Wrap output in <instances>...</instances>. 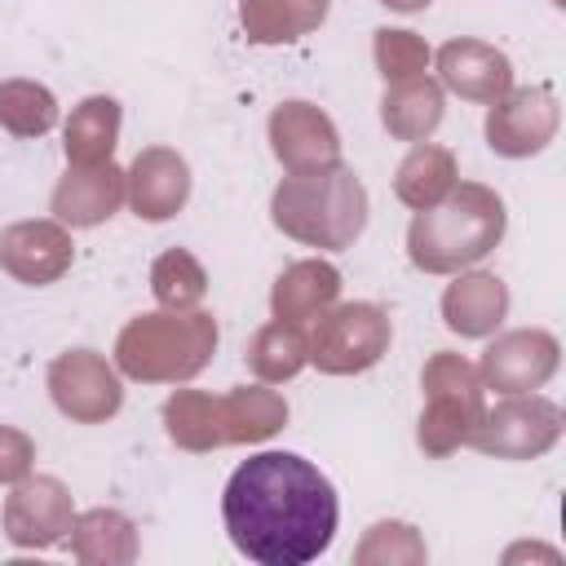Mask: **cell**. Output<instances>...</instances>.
<instances>
[{"label":"cell","mask_w":566,"mask_h":566,"mask_svg":"<svg viewBox=\"0 0 566 566\" xmlns=\"http://www.w3.org/2000/svg\"><path fill=\"white\" fill-rule=\"evenodd\" d=\"M438 119H442V93H438V84H429V80L416 75V80H398L385 93V128L389 133L416 142V137L433 133Z\"/></svg>","instance_id":"cell-22"},{"label":"cell","mask_w":566,"mask_h":566,"mask_svg":"<svg viewBox=\"0 0 566 566\" xmlns=\"http://www.w3.org/2000/svg\"><path fill=\"white\" fill-rule=\"evenodd\" d=\"M305 358H310V345H305L301 327L283 323V318L261 327L252 349H248V363H252V371L261 380H287V376H296L305 367Z\"/></svg>","instance_id":"cell-24"},{"label":"cell","mask_w":566,"mask_h":566,"mask_svg":"<svg viewBox=\"0 0 566 566\" xmlns=\"http://www.w3.org/2000/svg\"><path fill=\"white\" fill-rule=\"evenodd\" d=\"M111 539H133V522L106 509H93L75 522V553L84 562H124L119 548H111Z\"/></svg>","instance_id":"cell-28"},{"label":"cell","mask_w":566,"mask_h":566,"mask_svg":"<svg viewBox=\"0 0 566 566\" xmlns=\"http://www.w3.org/2000/svg\"><path fill=\"white\" fill-rule=\"evenodd\" d=\"M451 186H455V159H451V150H442L433 142L416 146L398 168V199L411 203L416 212L447 199Z\"/></svg>","instance_id":"cell-20"},{"label":"cell","mask_w":566,"mask_h":566,"mask_svg":"<svg viewBox=\"0 0 566 566\" xmlns=\"http://www.w3.org/2000/svg\"><path fill=\"white\" fill-rule=\"evenodd\" d=\"M0 265L22 283L44 287V283L66 274L71 234L57 221H18L0 234Z\"/></svg>","instance_id":"cell-12"},{"label":"cell","mask_w":566,"mask_h":566,"mask_svg":"<svg viewBox=\"0 0 566 566\" xmlns=\"http://www.w3.org/2000/svg\"><path fill=\"white\" fill-rule=\"evenodd\" d=\"M4 526H9L13 544H27V548L57 544L62 531H71V495L62 491V482L35 478V482H27L9 495Z\"/></svg>","instance_id":"cell-15"},{"label":"cell","mask_w":566,"mask_h":566,"mask_svg":"<svg viewBox=\"0 0 566 566\" xmlns=\"http://www.w3.org/2000/svg\"><path fill=\"white\" fill-rule=\"evenodd\" d=\"M217 345V323L208 314H146L119 336V367L137 380H181L195 376Z\"/></svg>","instance_id":"cell-4"},{"label":"cell","mask_w":566,"mask_h":566,"mask_svg":"<svg viewBox=\"0 0 566 566\" xmlns=\"http://www.w3.org/2000/svg\"><path fill=\"white\" fill-rule=\"evenodd\" d=\"M442 314H447V327L451 332H460V336H486V332H495L504 323L509 292L491 274H469V279H455L447 287Z\"/></svg>","instance_id":"cell-17"},{"label":"cell","mask_w":566,"mask_h":566,"mask_svg":"<svg viewBox=\"0 0 566 566\" xmlns=\"http://www.w3.org/2000/svg\"><path fill=\"white\" fill-rule=\"evenodd\" d=\"M438 71H442V84L460 97H473V102H500L513 84V66L500 49L482 44V40H451L442 44L438 53Z\"/></svg>","instance_id":"cell-14"},{"label":"cell","mask_w":566,"mask_h":566,"mask_svg":"<svg viewBox=\"0 0 566 566\" xmlns=\"http://www.w3.org/2000/svg\"><path fill=\"white\" fill-rule=\"evenodd\" d=\"M389 345V318L358 301V305H340L332 314H318V327H314V340H310V358L323 367V371H363L371 367Z\"/></svg>","instance_id":"cell-6"},{"label":"cell","mask_w":566,"mask_h":566,"mask_svg":"<svg viewBox=\"0 0 566 566\" xmlns=\"http://www.w3.org/2000/svg\"><path fill=\"white\" fill-rule=\"evenodd\" d=\"M164 420H168V433L181 442V447H217L221 442V398H208V394H172L168 407H164Z\"/></svg>","instance_id":"cell-26"},{"label":"cell","mask_w":566,"mask_h":566,"mask_svg":"<svg viewBox=\"0 0 566 566\" xmlns=\"http://www.w3.org/2000/svg\"><path fill=\"white\" fill-rule=\"evenodd\" d=\"M504 239V199L478 181L451 186L447 199L420 208L407 230V256L424 274H451L482 261Z\"/></svg>","instance_id":"cell-2"},{"label":"cell","mask_w":566,"mask_h":566,"mask_svg":"<svg viewBox=\"0 0 566 566\" xmlns=\"http://www.w3.org/2000/svg\"><path fill=\"white\" fill-rule=\"evenodd\" d=\"M190 195V172H186V159L164 150V146H150L137 155L133 172H128V199L137 208V217L146 221H168Z\"/></svg>","instance_id":"cell-16"},{"label":"cell","mask_w":566,"mask_h":566,"mask_svg":"<svg viewBox=\"0 0 566 566\" xmlns=\"http://www.w3.org/2000/svg\"><path fill=\"white\" fill-rule=\"evenodd\" d=\"M221 517L234 548L261 566H305L336 535V486L296 451L248 455L221 495Z\"/></svg>","instance_id":"cell-1"},{"label":"cell","mask_w":566,"mask_h":566,"mask_svg":"<svg viewBox=\"0 0 566 566\" xmlns=\"http://www.w3.org/2000/svg\"><path fill=\"white\" fill-rule=\"evenodd\" d=\"M380 4H389V9H420V4H429V0H380Z\"/></svg>","instance_id":"cell-32"},{"label":"cell","mask_w":566,"mask_h":566,"mask_svg":"<svg viewBox=\"0 0 566 566\" xmlns=\"http://www.w3.org/2000/svg\"><path fill=\"white\" fill-rule=\"evenodd\" d=\"M0 124L18 137H40L57 124V102L44 84L9 80V84H0Z\"/></svg>","instance_id":"cell-25"},{"label":"cell","mask_w":566,"mask_h":566,"mask_svg":"<svg viewBox=\"0 0 566 566\" xmlns=\"http://www.w3.org/2000/svg\"><path fill=\"white\" fill-rule=\"evenodd\" d=\"M340 292V274L323 261H301L292 265L279 283H274V314L283 323H310L314 314H323Z\"/></svg>","instance_id":"cell-18"},{"label":"cell","mask_w":566,"mask_h":566,"mask_svg":"<svg viewBox=\"0 0 566 566\" xmlns=\"http://www.w3.org/2000/svg\"><path fill=\"white\" fill-rule=\"evenodd\" d=\"M119 133L115 97H84L66 119V159L71 164H106Z\"/></svg>","instance_id":"cell-19"},{"label":"cell","mask_w":566,"mask_h":566,"mask_svg":"<svg viewBox=\"0 0 566 566\" xmlns=\"http://www.w3.org/2000/svg\"><path fill=\"white\" fill-rule=\"evenodd\" d=\"M553 133H557V97L548 88H517L491 102V119H486L491 150L522 159L544 150Z\"/></svg>","instance_id":"cell-8"},{"label":"cell","mask_w":566,"mask_h":566,"mask_svg":"<svg viewBox=\"0 0 566 566\" xmlns=\"http://www.w3.org/2000/svg\"><path fill=\"white\" fill-rule=\"evenodd\" d=\"M376 62L385 71V80H416L429 62V49L411 35V31H376Z\"/></svg>","instance_id":"cell-29"},{"label":"cell","mask_w":566,"mask_h":566,"mask_svg":"<svg viewBox=\"0 0 566 566\" xmlns=\"http://www.w3.org/2000/svg\"><path fill=\"white\" fill-rule=\"evenodd\" d=\"M287 420V407H283V398L279 394H270V389H234L230 398H221V433H226V442H252V438H270L279 424Z\"/></svg>","instance_id":"cell-23"},{"label":"cell","mask_w":566,"mask_h":566,"mask_svg":"<svg viewBox=\"0 0 566 566\" xmlns=\"http://www.w3.org/2000/svg\"><path fill=\"white\" fill-rule=\"evenodd\" d=\"M274 226L310 248H349L367 226V190L349 168L292 172L274 190Z\"/></svg>","instance_id":"cell-3"},{"label":"cell","mask_w":566,"mask_h":566,"mask_svg":"<svg viewBox=\"0 0 566 566\" xmlns=\"http://www.w3.org/2000/svg\"><path fill=\"white\" fill-rule=\"evenodd\" d=\"M128 177L106 159V164H75L53 190V217L66 226H97L124 203Z\"/></svg>","instance_id":"cell-13"},{"label":"cell","mask_w":566,"mask_h":566,"mask_svg":"<svg viewBox=\"0 0 566 566\" xmlns=\"http://www.w3.org/2000/svg\"><path fill=\"white\" fill-rule=\"evenodd\" d=\"M150 283H155V296H159L164 305L181 310V305H195V301L203 296V283H208V279H203L199 261L177 248V252H164V256L155 261Z\"/></svg>","instance_id":"cell-27"},{"label":"cell","mask_w":566,"mask_h":566,"mask_svg":"<svg viewBox=\"0 0 566 566\" xmlns=\"http://www.w3.org/2000/svg\"><path fill=\"white\" fill-rule=\"evenodd\" d=\"M49 385H53V402L71 416V420H84V424H97L106 416L119 411V380L115 371L93 354V349H75V354H62L49 371Z\"/></svg>","instance_id":"cell-9"},{"label":"cell","mask_w":566,"mask_h":566,"mask_svg":"<svg viewBox=\"0 0 566 566\" xmlns=\"http://www.w3.org/2000/svg\"><path fill=\"white\" fill-rule=\"evenodd\" d=\"M270 142L274 155L287 164V172H318V168H336L340 159L332 119L310 102H283L270 115Z\"/></svg>","instance_id":"cell-10"},{"label":"cell","mask_w":566,"mask_h":566,"mask_svg":"<svg viewBox=\"0 0 566 566\" xmlns=\"http://www.w3.org/2000/svg\"><path fill=\"white\" fill-rule=\"evenodd\" d=\"M327 13V0H243V27L256 44L296 40L310 27H318Z\"/></svg>","instance_id":"cell-21"},{"label":"cell","mask_w":566,"mask_h":566,"mask_svg":"<svg viewBox=\"0 0 566 566\" xmlns=\"http://www.w3.org/2000/svg\"><path fill=\"white\" fill-rule=\"evenodd\" d=\"M557 371V340L539 327L509 332L482 354V385L495 394H531Z\"/></svg>","instance_id":"cell-11"},{"label":"cell","mask_w":566,"mask_h":566,"mask_svg":"<svg viewBox=\"0 0 566 566\" xmlns=\"http://www.w3.org/2000/svg\"><path fill=\"white\" fill-rule=\"evenodd\" d=\"M407 557V562H420L424 557V544L416 539V531L407 526V522H380V526H371V535H367V544L358 548V562H376V557Z\"/></svg>","instance_id":"cell-30"},{"label":"cell","mask_w":566,"mask_h":566,"mask_svg":"<svg viewBox=\"0 0 566 566\" xmlns=\"http://www.w3.org/2000/svg\"><path fill=\"white\" fill-rule=\"evenodd\" d=\"M424 394H429V407L420 416V442H424V451L447 455L451 447L469 442V433L486 416L478 371L455 354H438L424 367Z\"/></svg>","instance_id":"cell-5"},{"label":"cell","mask_w":566,"mask_h":566,"mask_svg":"<svg viewBox=\"0 0 566 566\" xmlns=\"http://www.w3.org/2000/svg\"><path fill=\"white\" fill-rule=\"evenodd\" d=\"M562 433V411L548 398H513L482 416V424L469 433V442L500 460H531L544 455Z\"/></svg>","instance_id":"cell-7"},{"label":"cell","mask_w":566,"mask_h":566,"mask_svg":"<svg viewBox=\"0 0 566 566\" xmlns=\"http://www.w3.org/2000/svg\"><path fill=\"white\" fill-rule=\"evenodd\" d=\"M31 442L18 429H0V482H13L31 469Z\"/></svg>","instance_id":"cell-31"}]
</instances>
